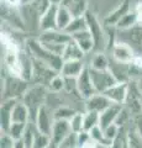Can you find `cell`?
<instances>
[{
    "label": "cell",
    "instance_id": "6da1fadb",
    "mask_svg": "<svg viewBox=\"0 0 142 148\" xmlns=\"http://www.w3.org/2000/svg\"><path fill=\"white\" fill-rule=\"evenodd\" d=\"M25 48L34 59H36V61H38V62H42L46 66L52 68L53 71L61 73L62 66H63V63H64L63 58L52 53V52H49V51L40 42L38 38H27L25 42Z\"/></svg>",
    "mask_w": 142,
    "mask_h": 148
},
{
    "label": "cell",
    "instance_id": "7a4b0ae2",
    "mask_svg": "<svg viewBox=\"0 0 142 148\" xmlns=\"http://www.w3.org/2000/svg\"><path fill=\"white\" fill-rule=\"evenodd\" d=\"M47 96H48L47 86L40 85V84H32L31 86H29V89L26 90L24 96L21 98V101L27 106V109L30 111L31 122H35L40 109L43 105H46Z\"/></svg>",
    "mask_w": 142,
    "mask_h": 148
},
{
    "label": "cell",
    "instance_id": "3957f363",
    "mask_svg": "<svg viewBox=\"0 0 142 148\" xmlns=\"http://www.w3.org/2000/svg\"><path fill=\"white\" fill-rule=\"evenodd\" d=\"M29 82L25 80L24 78L12 77L6 74V77L3 80V89L1 95H4L3 100L6 99H17L21 100L26 90L29 89Z\"/></svg>",
    "mask_w": 142,
    "mask_h": 148
},
{
    "label": "cell",
    "instance_id": "277c9868",
    "mask_svg": "<svg viewBox=\"0 0 142 148\" xmlns=\"http://www.w3.org/2000/svg\"><path fill=\"white\" fill-rule=\"evenodd\" d=\"M85 18L88 22V30L90 31L91 36L95 41V52H102V49L108 48V42H109V37L105 32L104 26L100 24V21L98 20V17L95 16L94 12H91L88 10V12L85 14Z\"/></svg>",
    "mask_w": 142,
    "mask_h": 148
},
{
    "label": "cell",
    "instance_id": "5b68a950",
    "mask_svg": "<svg viewBox=\"0 0 142 148\" xmlns=\"http://www.w3.org/2000/svg\"><path fill=\"white\" fill-rule=\"evenodd\" d=\"M122 106L131 114L132 119L137 115L142 114V92L139 85V80L129 82L127 96Z\"/></svg>",
    "mask_w": 142,
    "mask_h": 148
},
{
    "label": "cell",
    "instance_id": "8992f818",
    "mask_svg": "<svg viewBox=\"0 0 142 148\" xmlns=\"http://www.w3.org/2000/svg\"><path fill=\"white\" fill-rule=\"evenodd\" d=\"M89 73H90L91 80H93V84H94L97 92H105L109 88H111L114 84L117 83L115 75H114L110 69H106V71H97V69L89 68Z\"/></svg>",
    "mask_w": 142,
    "mask_h": 148
},
{
    "label": "cell",
    "instance_id": "52a82bcc",
    "mask_svg": "<svg viewBox=\"0 0 142 148\" xmlns=\"http://www.w3.org/2000/svg\"><path fill=\"white\" fill-rule=\"evenodd\" d=\"M110 52H111V57L114 62L122 63V64H129L136 54L135 48L130 43L121 40L115 41V43H114L111 49H110Z\"/></svg>",
    "mask_w": 142,
    "mask_h": 148
},
{
    "label": "cell",
    "instance_id": "ba28073f",
    "mask_svg": "<svg viewBox=\"0 0 142 148\" xmlns=\"http://www.w3.org/2000/svg\"><path fill=\"white\" fill-rule=\"evenodd\" d=\"M54 121H56V120H54L53 110L49 109L47 105H43L37 112V116H36V120H35V125L40 132L47 133V135L51 136Z\"/></svg>",
    "mask_w": 142,
    "mask_h": 148
},
{
    "label": "cell",
    "instance_id": "9c48e42d",
    "mask_svg": "<svg viewBox=\"0 0 142 148\" xmlns=\"http://www.w3.org/2000/svg\"><path fill=\"white\" fill-rule=\"evenodd\" d=\"M75 83H77V91L83 100L89 99L90 96L97 94V90H95V88H94L88 67L80 73V75L75 79Z\"/></svg>",
    "mask_w": 142,
    "mask_h": 148
},
{
    "label": "cell",
    "instance_id": "30bf717a",
    "mask_svg": "<svg viewBox=\"0 0 142 148\" xmlns=\"http://www.w3.org/2000/svg\"><path fill=\"white\" fill-rule=\"evenodd\" d=\"M37 38L41 41L43 45H61L66 46L71 41L72 37L67 34L66 31L54 29V30H48V31H42L40 32V36Z\"/></svg>",
    "mask_w": 142,
    "mask_h": 148
},
{
    "label": "cell",
    "instance_id": "8fae6325",
    "mask_svg": "<svg viewBox=\"0 0 142 148\" xmlns=\"http://www.w3.org/2000/svg\"><path fill=\"white\" fill-rule=\"evenodd\" d=\"M73 131L71 128V123L67 120H56L52 127L51 138H52V147L57 148L61 143L64 141V138L68 137Z\"/></svg>",
    "mask_w": 142,
    "mask_h": 148
},
{
    "label": "cell",
    "instance_id": "7c38bea8",
    "mask_svg": "<svg viewBox=\"0 0 142 148\" xmlns=\"http://www.w3.org/2000/svg\"><path fill=\"white\" fill-rule=\"evenodd\" d=\"M127 90H129V83L117 82L116 84H114L111 88H109L103 94H105V96L113 104L123 105V103L126 100V96H127Z\"/></svg>",
    "mask_w": 142,
    "mask_h": 148
},
{
    "label": "cell",
    "instance_id": "4fadbf2b",
    "mask_svg": "<svg viewBox=\"0 0 142 148\" xmlns=\"http://www.w3.org/2000/svg\"><path fill=\"white\" fill-rule=\"evenodd\" d=\"M113 103L105 96V94L97 92L89 99L84 100V111H95V112L102 114L104 110H106Z\"/></svg>",
    "mask_w": 142,
    "mask_h": 148
},
{
    "label": "cell",
    "instance_id": "5bb4252c",
    "mask_svg": "<svg viewBox=\"0 0 142 148\" xmlns=\"http://www.w3.org/2000/svg\"><path fill=\"white\" fill-rule=\"evenodd\" d=\"M88 67L83 59H77V61H64L61 69V74L64 78H71V79H77L80 75V73Z\"/></svg>",
    "mask_w": 142,
    "mask_h": 148
},
{
    "label": "cell",
    "instance_id": "9a60e30c",
    "mask_svg": "<svg viewBox=\"0 0 142 148\" xmlns=\"http://www.w3.org/2000/svg\"><path fill=\"white\" fill-rule=\"evenodd\" d=\"M130 10L131 9H130L129 0H122V1L104 18V25L108 27H115L117 22L122 18V16L126 15Z\"/></svg>",
    "mask_w": 142,
    "mask_h": 148
},
{
    "label": "cell",
    "instance_id": "2e32d148",
    "mask_svg": "<svg viewBox=\"0 0 142 148\" xmlns=\"http://www.w3.org/2000/svg\"><path fill=\"white\" fill-rule=\"evenodd\" d=\"M71 37H72V40L75 41L77 45L82 48V51H83L85 54H88V53L91 52V51L95 49V41H94L93 36H91L89 30L78 32V34L73 35Z\"/></svg>",
    "mask_w": 142,
    "mask_h": 148
},
{
    "label": "cell",
    "instance_id": "e0dca14e",
    "mask_svg": "<svg viewBox=\"0 0 142 148\" xmlns=\"http://www.w3.org/2000/svg\"><path fill=\"white\" fill-rule=\"evenodd\" d=\"M120 36L117 37V40L125 41V42L130 43L132 47L134 46H142V27L141 26H134L132 29L119 31ZM135 48V47H134Z\"/></svg>",
    "mask_w": 142,
    "mask_h": 148
},
{
    "label": "cell",
    "instance_id": "ac0fdd59",
    "mask_svg": "<svg viewBox=\"0 0 142 148\" xmlns=\"http://www.w3.org/2000/svg\"><path fill=\"white\" fill-rule=\"evenodd\" d=\"M57 10L58 6L51 5V8L46 11L40 20V31H48L57 29Z\"/></svg>",
    "mask_w": 142,
    "mask_h": 148
},
{
    "label": "cell",
    "instance_id": "d6986e66",
    "mask_svg": "<svg viewBox=\"0 0 142 148\" xmlns=\"http://www.w3.org/2000/svg\"><path fill=\"white\" fill-rule=\"evenodd\" d=\"M17 99H6L1 101V109H0V112H1V131H8L9 126L11 125V115H12V110L14 106L16 105Z\"/></svg>",
    "mask_w": 142,
    "mask_h": 148
},
{
    "label": "cell",
    "instance_id": "ffe728a7",
    "mask_svg": "<svg viewBox=\"0 0 142 148\" xmlns=\"http://www.w3.org/2000/svg\"><path fill=\"white\" fill-rule=\"evenodd\" d=\"M17 122V123H29L31 122V115L30 111L27 109V106L22 103L21 100H19L16 103V105L14 106L12 115H11V123Z\"/></svg>",
    "mask_w": 142,
    "mask_h": 148
},
{
    "label": "cell",
    "instance_id": "44dd1931",
    "mask_svg": "<svg viewBox=\"0 0 142 148\" xmlns=\"http://www.w3.org/2000/svg\"><path fill=\"white\" fill-rule=\"evenodd\" d=\"M122 108V105H116L113 104L111 106H109L106 110H104L102 114H100V121H99V126L102 128L108 127L109 125L115 123V120L117 117L119 112Z\"/></svg>",
    "mask_w": 142,
    "mask_h": 148
},
{
    "label": "cell",
    "instance_id": "7402d4cb",
    "mask_svg": "<svg viewBox=\"0 0 142 148\" xmlns=\"http://www.w3.org/2000/svg\"><path fill=\"white\" fill-rule=\"evenodd\" d=\"M85 53L82 51V48L77 45L74 40H72L66 45L64 51H63V61H77V59H83Z\"/></svg>",
    "mask_w": 142,
    "mask_h": 148
},
{
    "label": "cell",
    "instance_id": "603a6c76",
    "mask_svg": "<svg viewBox=\"0 0 142 148\" xmlns=\"http://www.w3.org/2000/svg\"><path fill=\"white\" fill-rule=\"evenodd\" d=\"M110 64L111 62L104 52H95L90 58L88 67L91 69H97V71H106V69H110Z\"/></svg>",
    "mask_w": 142,
    "mask_h": 148
},
{
    "label": "cell",
    "instance_id": "cb8c5ba5",
    "mask_svg": "<svg viewBox=\"0 0 142 148\" xmlns=\"http://www.w3.org/2000/svg\"><path fill=\"white\" fill-rule=\"evenodd\" d=\"M131 80L142 79V53H136L132 61L127 64Z\"/></svg>",
    "mask_w": 142,
    "mask_h": 148
},
{
    "label": "cell",
    "instance_id": "d4e9b609",
    "mask_svg": "<svg viewBox=\"0 0 142 148\" xmlns=\"http://www.w3.org/2000/svg\"><path fill=\"white\" fill-rule=\"evenodd\" d=\"M72 20H73V15L69 11V9L59 5L57 10V29L64 31Z\"/></svg>",
    "mask_w": 142,
    "mask_h": 148
},
{
    "label": "cell",
    "instance_id": "484cf974",
    "mask_svg": "<svg viewBox=\"0 0 142 148\" xmlns=\"http://www.w3.org/2000/svg\"><path fill=\"white\" fill-rule=\"evenodd\" d=\"M85 30H88V22H86L85 16H82V17H73L71 24L68 25V27L64 31L69 36H73L78 34V32H82Z\"/></svg>",
    "mask_w": 142,
    "mask_h": 148
},
{
    "label": "cell",
    "instance_id": "4316f807",
    "mask_svg": "<svg viewBox=\"0 0 142 148\" xmlns=\"http://www.w3.org/2000/svg\"><path fill=\"white\" fill-rule=\"evenodd\" d=\"M137 25V20H136V15H135V11L134 9L130 10L126 15H123L122 18L116 24L115 29L117 31H123V30H129V29H132L134 26Z\"/></svg>",
    "mask_w": 142,
    "mask_h": 148
},
{
    "label": "cell",
    "instance_id": "83f0119b",
    "mask_svg": "<svg viewBox=\"0 0 142 148\" xmlns=\"http://www.w3.org/2000/svg\"><path fill=\"white\" fill-rule=\"evenodd\" d=\"M77 112L78 110L72 108L71 105H61L56 110H53L54 120H67V121H69Z\"/></svg>",
    "mask_w": 142,
    "mask_h": 148
},
{
    "label": "cell",
    "instance_id": "f1b7e54d",
    "mask_svg": "<svg viewBox=\"0 0 142 148\" xmlns=\"http://www.w3.org/2000/svg\"><path fill=\"white\" fill-rule=\"evenodd\" d=\"M68 9L72 12L73 17H82L85 16V14L88 12V3L86 0H73Z\"/></svg>",
    "mask_w": 142,
    "mask_h": 148
},
{
    "label": "cell",
    "instance_id": "f546056e",
    "mask_svg": "<svg viewBox=\"0 0 142 148\" xmlns=\"http://www.w3.org/2000/svg\"><path fill=\"white\" fill-rule=\"evenodd\" d=\"M100 114L95 111H84V130L83 131L89 132L94 127L99 126Z\"/></svg>",
    "mask_w": 142,
    "mask_h": 148
},
{
    "label": "cell",
    "instance_id": "4dcf8cb0",
    "mask_svg": "<svg viewBox=\"0 0 142 148\" xmlns=\"http://www.w3.org/2000/svg\"><path fill=\"white\" fill-rule=\"evenodd\" d=\"M36 132H37V127H36L35 122H29V123H27L25 133H24V136H22V138H21L22 142L25 143L26 148H34Z\"/></svg>",
    "mask_w": 142,
    "mask_h": 148
},
{
    "label": "cell",
    "instance_id": "1f68e13d",
    "mask_svg": "<svg viewBox=\"0 0 142 148\" xmlns=\"http://www.w3.org/2000/svg\"><path fill=\"white\" fill-rule=\"evenodd\" d=\"M27 127V123H17V122H12L10 126H9L8 131H5L9 136H10L12 140L19 141L22 138L25 133V130Z\"/></svg>",
    "mask_w": 142,
    "mask_h": 148
},
{
    "label": "cell",
    "instance_id": "d6a6232c",
    "mask_svg": "<svg viewBox=\"0 0 142 148\" xmlns=\"http://www.w3.org/2000/svg\"><path fill=\"white\" fill-rule=\"evenodd\" d=\"M47 88L51 92H62L66 88V78L61 73H58L57 75L52 78V80L49 82Z\"/></svg>",
    "mask_w": 142,
    "mask_h": 148
},
{
    "label": "cell",
    "instance_id": "836d02e7",
    "mask_svg": "<svg viewBox=\"0 0 142 148\" xmlns=\"http://www.w3.org/2000/svg\"><path fill=\"white\" fill-rule=\"evenodd\" d=\"M52 147V138L47 133H42L37 130L35 137L34 148H49Z\"/></svg>",
    "mask_w": 142,
    "mask_h": 148
},
{
    "label": "cell",
    "instance_id": "e575fe53",
    "mask_svg": "<svg viewBox=\"0 0 142 148\" xmlns=\"http://www.w3.org/2000/svg\"><path fill=\"white\" fill-rule=\"evenodd\" d=\"M89 135H90L91 140H93L95 143H98V145L111 146V142H109L106 140V137H105V135H104V130L100 127V126L94 127L91 131H89Z\"/></svg>",
    "mask_w": 142,
    "mask_h": 148
},
{
    "label": "cell",
    "instance_id": "d590c367",
    "mask_svg": "<svg viewBox=\"0 0 142 148\" xmlns=\"http://www.w3.org/2000/svg\"><path fill=\"white\" fill-rule=\"evenodd\" d=\"M69 123H71V128L73 132H80L84 130V111H78V112L69 120Z\"/></svg>",
    "mask_w": 142,
    "mask_h": 148
},
{
    "label": "cell",
    "instance_id": "8d00e7d4",
    "mask_svg": "<svg viewBox=\"0 0 142 148\" xmlns=\"http://www.w3.org/2000/svg\"><path fill=\"white\" fill-rule=\"evenodd\" d=\"M103 130H104V135H105V137H106V140L109 142H111V145H113V142L119 137V135H120V132H121V127H119L116 123L109 125L108 127H105Z\"/></svg>",
    "mask_w": 142,
    "mask_h": 148
},
{
    "label": "cell",
    "instance_id": "74e56055",
    "mask_svg": "<svg viewBox=\"0 0 142 148\" xmlns=\"http://www.w3.org/2000/svg\"><path fill=\"white\" fill-rule=\"evenodd\" d=\"M57 148H79V147H78L77 133L75 132H72L69 136L64 138V141H63Z\"/></svg>",
    "mask_w": 142,
    "mask_h": 148
},
{
    "label": "cell",
    "instance_id": "f35d334b",
    "mask_svg": "<svg viewBox=\"0 0 142 148\" xmlns=\"http://www.w3.org/2000/svg\"><path fill=\"white\" fill-rule=\"evenodd\" d=\"M15 147V140L8 135L6 132L1 131V138H0V148H14Z\"/></svg>",
    "mask_w": 142,
    "mask_h": 148
},
{
    "label": "cell",
    "instance_id": "ab89813d",
    "mask_svg": "<svg viewBox=\"0 0 142 148\" xmlns=\"http://www.w3.org/2000/svg\"><path fill=\"white\" fill-rule=\"evenodd\" d=\"M77 140H78V147H82V146H84L85 143H88L91 138H90V135H89V132H86V131H80V132H78L77 133Z\"/></svg>",
    "mask_w": 142,
    "mask_h": 148
},
{
    "label": "cell",
    "instance_id": "60d3db41",
    "mask_svg": "<svg viewBox=\"0 0 142 148\" xmlns=\"http://www.w3.org/2000/svg\"><path fill=\"white\" fill-rule=\"evenodd\" d=\"M132 127L142 137V114L137 115V116L132 119Z\"/></svg>",
    "mask_w": 142,
    "mask_h": 148
},
{
    "label": "cell",
    "instance_id": "b9f144b4",
    "mask_svg": "<svg viewBox=\"0 0 142 148\" xmlns=\"http://www.w3.org/2000/svg\"><path fill=\"white\" fill-rule=\"evenodd\" d=\"M134 11H135V15H136L137 26H141L142 27V0H140V1H137L135 4Z\"/></svg>",
    "mask_w": 142,
    "mask_h": 148
},
{
    "label": "cell",
    "instance_id": "7bdbcfd3",
    "mask_svg": "<svg viewBox=\"0 0 142 148\" xmlns=\"http://www.w3.org/2000/svg\"><path fill=\"white\" fill-rule=\"evenodd\" d=\"M1 5L9 9H21L22 3L21 0H1Z\"/></svg>",
    "mask_w": 142,
    "mask_h": 148
},
{
    "label": "cell",
    "instance_id": "ee69618b",
    "mask_svg": "<svg viewBox=\"0 0 142 148\" xmlns=\"http://www.w3.org/2000/svg\"><path fill=\"white\" fill-rule=\"evenodd\" d=\"M97 145H98V143H95L93 140H90L88 143H85V145L82 146L80 148H97Z\"/></svg>",
    "mask_w": 142,
    "mask_h": 148
},
{
    "label": "cell",
    "instance_id": "f6af8a7d",
    "mask_svg": "<svg viewBox=\"0 0 142 148\" xmlns=\"http://www.w3.org/2000/svg\"><path fill=\"white\" fill-rule=\"evenodd\" d=\"M14 148H26V146L22 142V140H19V141H15V147Z\"/></svg>",
    "mask_w": 142,
    "mask_h": 148
},
{
    "label": "cell",
    "instance_id": "bcb514c9",
    "mask_svg": "<svg viewBox=\"0 0 142 148\" xmlns=\"http://www.w3.org/2000/svg\"><path fill=\"white\" fill-rule=\"evenodd\" d=\"M49 3H51V5H56V6H59L62 4L63 0H48Z\"/></svg>",
    "mask_w": 142,
    "mask_h": 148
},
{
    "label": "cell",
    "instance_id": "7dc6e473",
    "mask_svg": "<svg viewBox=\"0 0 142 148\" xmlns=\"http://www.w3.org/2000/svg\"><path fill=\"white\" fill-rule=\"evenodd\" d=\"M72 3H73V0H63L61 5H62V6H66V8H68V6H69L71 4H72Z\"/></svg>",
    "mask_w": 142,
    "mask_h": 148
},
{
    "label": "cell",
    "instance_id": "c3c4849f",
    "mask_svg": "<svg viewBox=\"0 0 142 148\" xmlns=\"http://www.w3.org/2000/svg\"><path fill=\"white\" fill-rule=\"evenodd\" d=\"M32 1H35V0H21L22 5H27V4H31Z\"/></svg>",
    "mask_w": 142,
    "mask_h": 148
},
{
    "label": "cell",
    "instance_id": "681fc988",
    "mask_svg": "<svg viewBox=\"0 0 142 148\" xmlns=\"http://www.w3.org/2000/svg\"><path fill=\"white\" fill-rule=\"evenodd\" d=\"M97 148H110V146H106V145H97Z\"/></svg>",
    "mask_w": 142,
    "mask_h": 148
},
{
    "label": "cell",
    "instance_id": "f907efd6",
    "mask_svg": "<svg viewBox=\"0 0 142 148\" xmlns=\"http://www.w3.org/2000/svg\"><path fill=\"white\" fill-rule=\"evenodd\" d=\"M139 85H140V89H141V92H142V79L139 80Z\"/></svg>",
    "mask_w": 142,
    "mask_h": 148
}]
</instances>
